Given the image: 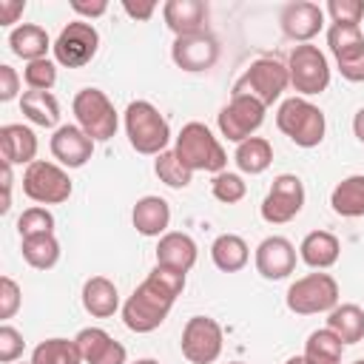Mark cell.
<instances>
[{"mask_svg":"<svg viewBox=\"0 0 364 364\" xmlns=\"http://www.w3.org/2000/svg\"><path fill=\"white\" fill-rule=\"evenodd\" d=\"M353 364H364V358H358V361H353Z\"/></svg>","mask_w":364,"mask_h":364,"instance_id":"816d5d0a","label":"cell"},{"mask_svg":"<svg viewBox=\"0 0 364 364\" xmlns=\"http://www.w3.org/2000/svg\"><path fill=\"white\" fill-rule=\"evenodd\" d=\"M31 364H82V355L74 338H46L34 347Z\"/></svg>","mask_w":364,"mask_h":364,"instance_id":"1f68e13d","label":"cell"},{"mask_svg":"<svg viewBox=\"0 0 364 364\" xmlns=\"http://www.w3.org/2000/svg\"><path fill=\"white\" fill-rule=\"evenodd\" d=\"M162 17H165V26L176 37H191V34L205 31L208 6L202 0H168L162 6Z\"/></svg>","mask_w":364,"mask_h":364,"instance_id":"d6986e66","label":"cell"},{"mask_svg":"<svg viewBox=\"0 0 364 364\" xmlns=\"http://www.w3.org/2000/svg\"><path fill=\"white\" fill-rule=\"evenodd\" d=\"M28 364H31V361H28Z\"/></svg>","mask_w":364,"mask_h":364,"instance_id":"db71d44e","label":"cell"},{"mask_svg":"<svg viewBox=\"0 0 364 364\" xmlns=\"http://www.w3.org/2000/svg\"><path fill=\"white\" fill-rule=\"evenodd\" d=\"M321 26H324V9L318 3L296 0L287 3L282 11V31L296 43H310L321 31Z\"/></svg>","mask_w":364,"mask_h":364,"instance_id":"e0dca14e","label":"cell"},{"mask_svg":"<svg viewBox=\"0 0 364 364\" xmlns=\"http://www.w3.org/2000/svg\"><path fill=\"white\" fill-rule=\"evenodd\" d=\"M338 304V282L330 273H307L287 287V307L299 316L330 313Z\"/></svg>","mask_w":364,"mask_h":364,"instance_id":"52a82bcc","label":"cell"},{"mask_svg":"<svg viewBox=\"0 0 364 364\" xmlns=\"http://www.w3.org/2000/svg\"><path fill=\"white\" fill-rule=\"evenodd\" d=\"M196 256H199V247L188 233L171 230V233L159 236V245H156V264L159 267L188 273L196 264Z\"/></svg>","mask_w":364,"mask_h":364,"instance_id":"ffe728a7","label":"cell"},{"mask_svg":"<svg viewBox=\"0 0 364 364\" xmlns=\"http://www.w3.org/2000/svg\"><path fill=\"white\" fill-rule=\"evenodd\" d=\"M171 57L182 71H208L219 60V43L213 34H191V37H176L171 46Z\"/></svg>","mask_w":364,"mask_h":364,"instance_id":"5bb4252c","label":"cell"},{"mask_svg":"<svg viewBox=\"0 0 364 364\" xmlns=\"http://www.w3.org/2000/svg\"><path fill=\"white\" fill-rule=\"evenodd\" d=\"M20 355H23V336L11 324H3L0 327V361L11 364Z\"/></svg>","mask_w":364,"mask_h":364,"instance_id":"60d3db41","label":"cell"},{"mask_svg":"<svg viewBox=\"0 0 364 364\" xmlns=\"http://www.w3.org/2000/svg\"><path fill=\"white\" fill-rule=\"evenodd\" d=\"M330 205L338 216H347V219L364 216V173H353L341 179L330 193Z\"/></svg>","mask_w":364,"mask_h":364,"instance_id":"4316f807","label":"cell"},{"mask_svg":"<svg viewBox=\"0 0 364 364\" xmlns=\"http://www.w3.org/2000/svg\"><path fill=\"white\" fill-rule=\"evenodd\" d=\"M54 159L65 168H82L94 154V139L80 125H60L48 142Z\"/></svg>","mask_w":364,"mask_h":364,"instance_id":"9a60e30c","label":"cell"},{"mask_svg":"<svg viewBox=\"0 0 364 364\" xmlns=\"http://www.w3.org/2000/svg\"><path fill=\"white\" fill-rule=\"evenodd\" d=\"M20 108L34 125L43 128H54L60 119V102L51 91H26L20 97Z\"/></svg>","mask_w":364,"mask_h":364,"instance_id":"f546056e","label":"cell"},{"mask_svg":"<svg viewBox=\"0 0 364 364\" xmlns=\"http://www.w3.org/2000/svg\"><path fill=\"white\" fill-rule=\"evenodd\" d=\"M327 14L333 26H358L364 20V0H330Z\"/></svg>","mask_w":364,"mask_h":364,"instance_id":"74e56055","label":"cell"},{"mask_svg":"<svg viewBox=\"0 0 364 364\" xmlns=\"http://www.w3.org/2000/svg\"><path fill=\"white\" fill-rule=\"evenodd\" d=\"M20 307V287L11 276L0 279V318H11Z\"/></svg>","mask_w":364,"mask_h":364,"instance_id":"b9f144b4","label":"cell"},{"mask_svg":"<svg viewBox=\"0 0 364 364\" xmlns=\"http://www.w3.org/2000/svg\"><path fill=\"white\" fill-rule=\"evenodd\" d=\"M20 250H23V259L37 270H51L60 262V242L54 239V233L26 236L20 242Z\"/></svg>","mask_w":364,"mask_h":364,"instance_id":"4dcf8cb0","label":"cell"},{"mask_svg":"<svg viewBox=\"0 0 364 364\" xmlns=\"http://www.w3.org/2000/svg\"><path fill=\"white\" fill-rule=\"evenodd\" d=\"M71 9H74L77 14H82V17H100V14H105V11H108V3H105V0H97V3L74 0V3H71Z\"/></svg>","mask_w":364,"mask_h":364,"instance_id":"f6af8a7d","label":"cell"},{"mask_svg":"<svg viewBox=\"0 0 364 364\" xmlns=\"http://www.w3.org/2000/svg\"><path fill=\"white\" fill-rule=\"evenodd\" d=\"M293 267H296V247H293L290 239L267 236V239L259 242V247H256V270L264 279H270V282L284 279V276L293 273Z\"/></svg>","mask_w":364,"mask_h":364,"instance_id":"2e32d148","label":"cell"},{"mask_svg":"<svg viewBox=\"0 0 364 364\" xmlns=\"http://www.w3.org/2000/svg\"><path fill=\"white\" fill-rule=\"evenodd\" d=\"M26 9V0H0V26H11Z\"/></svg>","mask_w":364,"mask_h":364,"instance_id":"ee69618b","label":"cell"},{"mask_svg":"<svg viewBox=\"0 0 364 364\" xmlns=\"http://www.w3.org/2000/svg\"><path fill=\"white\" fill-rule=\"evenodd\" d=\"M307 358V355H304ZM307 364H338V361H316V358H307Z\"/></svg>","mask_w":364,"mask_h":364,"instance_id":"681fc988","label":"cell"},{"mask_svg":"<svg viewBox=\"0 0 364 364\" xmlns=\"http://www.w3.org/2000/svg\"><path fill=\"white\" fill-rule=\"evenodd\" d=\"M327 330H333L344 344L364 338V310L358 304H336L327 316Z\"/></svg>","mask_w":364,"mask_h":364,"instance_id":"83f0119b","label":"cell"},{"mask_svg":"<svg viewBox=\"0 0 364 364\" xmlns=\"http://www.w3.org/2000/svg\"><path fill=\"white\" fill-rule=\"evenodd\" d=\"M23 80L31 91H48L57 82V65L51 60H34V63L26 65Z\"/></svg>","mask_w":364,"mask_h":364,"instance_id":"8d00e7d4","label":"cell"},{"mask_svg":"<svg viewBox=\"0 0 364 364\" xmlns=\"http://www.w3.org/2000/svg\"><path fill=\"white\" fill-rule=\"evenodd\" d=\"M131 219L142 236H165V230L171 225V205L162 196H142V199H136Z\"/></svg>","mask_w":364,"mask_h":364,"instance_id":"7402d4cb","label":"cell"},{"mask_svg":"<svg viewBox=\"0 0 364 364\" xmlns=\"http://www.w3.org/2000/svg\"><path fill=\"white\" fill-rule=\"evenodd\" d=\"M216 122H219L222 136H228L230 142L239 145V142L250 139L262 128V122H264V105L259 100L247 97V94H233L230 102L219 111V119Z\"/></svg>","mask_w":364,"mask_h":364,"instance_id":"8fae6325","label":"cell"},{"mask_svg":"<svg viewBox=\"0 0 364 364\" xmlns=\"http://www.w3.org/2000/svg\"><path fill=\"white\" fill-rule=\"evenodd\" d=\"M23 193L40 205H60L71 196V179L60 165L34 159L23 173Z\"/></svg>","mask_w":364,"mask_h":364,"instance_id":"9c48e42d","label":"cell"},{"mask_svg":"<svg viewBox=\"0 0 364 364\" xmlns=\"http://www.w3.org/2000/svg\"><path fill=\"white\" fill-rule=\"evenodd\" d=\"M82 307L85 313L97 316V318H108L117 313L119 307V293H117V284L105 276H91L85 284H82Z\"/></svg>","mask_w":364,"mask_h":364,"instance_id":"cb8c5ba5","label":"cell"},{"mask_svg":"<svg viewBox=\"0 0 364 364\" xmlns=\"http://www.w3.org/2000/svg\"><path fill=\"white\" fill-rule=\"evenodd\" d=\"M154 171H156L159 182H165L168 188H188L193 182V171H188L182 165L176 151H162L156 156V162H154Z\"/></svg>","mask_w":364,"mask_h":364,"instance_id":"836d02e7","label":"cell"},{"mask_svg":"<svg viewBox=\"0 0 364 364\" xmlns=\"http://www.w3.org/2000/svg\"><path fill=\"white\" fill-rule=\"evenodd\" d=\"M77 347L85 364H125L128 353L119 341H114L102 327H85L77 333Z\"/></svg>","mask_w":364,"mask_h":364,"instance_id":"ac0fdd59","label":"cell"},{"mask_svg":"<svg viewBox=\"0 0 364 364\" xmlns=\"http://www.w3.org/2000/svg\"><path fill=\"white\" fill-rule=\"evenodd\" d=\"M122 9H125V14L128 17H134V20H148L154 11H156V3H122Z\"/></svg>","mask_w":364,"mask_h":364,"instance_id":"bcb514c9","label":"cell"},{"mask_svg":"<svg viewBox=\"0 0 364 364\" xmlns=\"http://www.w3.org/2000/svg\"><path fill=\"white\" fill-rule=\"evenodd\" d=\"M9 46H11V51H14L20 60H26V63L46 60V51L54 48L51 40H48V34H46V28H43V26H34V23L17 26V28L9 34Z\"/></svg>","mask_w":364,"mask_h":364,"instance_id":"d4e9b609","label":"cell"},{"mask_svg":"<svg viewBox=\"0 0 364 364\" xmlns=\"http://www.w3.org/2000/svg\"><path fill=\"white\" fill-rule=\"evenodd\" d=\"M173 151H176V156L182 159V165L188 171L222 173L225 165H228L225 148L219 145V139L210 134V128L205 122H188V125H182Z\"/></svg>","mask_w":364,"mask_h":364,"instance_id":"277c9868","label":"cell"},{"mask_svg":"<svg viewBox=\"0 0 364 364\" xmlns=\"http://www.w3.org/2000/svg\"><path fill=\"white\" fill-rule=\"evenodd\" d=\"M17 91H20V77H17V71H14L11 65H0V100L9 102V100L17 97Z\"/></svg>","mask_w":364,"mask_h":364,"instance_id":"7bdbcfd3","label":"cell"},{"mask_svg":"<svg viewBox=\"0 0 364 364\" xmlns=\"http://www.w3.org/2000/svg\"><path fill=\"white\" fill-rule=\"evenodd\" d=\"M97 48H100L97 28L88 20H74L54 40V60L65 68H82L85 63L94 60Z\"/></svg>","mask_w":364,"mask_h":364,"instance_id":"30bf717a","label":"cell"},{"mask_svg":"<svg viewBox=\"0 0 364 364\" xmlns=\"http://www.w3.org/2000/svg\"><path fill=\"white\" fill-rule=\"evenodd\" d=\"M182 355L191 364H213L222 355V327L210 316H193L182 327Z\"/></svg>","mask_w":364,"mask_h":364,"instance_id":"7c38bea8","label":"cell"},{"mask_svg":"<svg viewBox=\"0 0 364 364\" xmlns=\"http://www.w3.org/2000/svg\"><path fill=\"white\" fill-rule=\"evenodd\" d=\"M210 259H213V264H216L219 270L236 273V270H242V267L247 264L250 250H247V242H245L242 236H236V233H222V236H216L213 245H210Z\"/></svg>","mask_w":364,"mask_h":364,"instance_id":"484cf974","label":"cell"},{"mask_svg":"<svg viewBox=\"0 0 364 364\" xmlns=\"http://www.w3.org/2000/svg\"><path fill=\"white\" fill-rule=\"evenodd\" d=\"M304 208V185L296 173H279L262 202V219L270 225H284Z\"/></svg>","mask_w":364,"mask_h":364,"instance_id":"4fadbf2b","label":"cell"},{"mask_svg":"<svg viewBox=\"0 0 364 364\" xmlns=\"http://www.w3.org/2000/svg\"><path fill=\"white\" fill-rule=\"evenodd\" d=\"M17 230H20V239L26 236H40V233H54V216L46 210V208H28L20 213L17 219Z\"/></svg>","mask_w":364,"mask_h":364,"instance_id":"d590c367","label":"cell"},{"mask_svg":"<svg viewBox=\"0 0 364 364\" xmlns=\"http://www.w3.org/2000/svg\"><path fill=\"white\" fill-rule=\"evenodd\" d=\"M71 111L77 117V125L94 139V142H105L117 134V111H114V102L105 97V91L100 88H82L74 94V102H71Z\"/></svg>","mask_w":364,"mask_h":364,"instance_id":"8992f818","label":"cell"},{"mask_svg":"<svg viewBox=\"0 0 364 364\" xmlns=\"http://www.w3.org/2000/svg\"><path fill=\"white\" fill-rule=\"evenodd\" d=\"M0 154L9 165H31L37 156V136L31 128L20 122H9L0 128Z\"/></svg>","mask_w":364,"mask_h":364,"instance_id":"44dd1931","label":"cell"},{"mask_svg":"<svg viewBox=\"0 0 364 364\" xmlns=\"http://www.w3.org/2000/svg\"><path fill=\"white\" fill-rule=\"evenodd\" d=\"M233 159H236V165H239L242 173L256 176V173H264V171L270 168V162H273V148H270V142H267L264 136H250V139H245V142L236 145Z\"/></svg>","mask_w":364,"mask_h":364,"instance_id":"f1b7e54d","label":"cell"},{"mask_svg":"<svg viewBox=\"0 0 364 364\" xmlns=\"http://www.w3.org/2000/svg\"><path fill=\"white\" fill-rule=\"evenodd\" d=\"M287 85H290L287 65H282V63L273 60V57H259V60H253V63L245 68V74L236 80L233 94H247V97L259 100V102L267 108V105H273V102L282 97V91H284Z\"/></svg>","mask_w":364,"mask_h":364,"instance_id":"5b68a950","label":"cell"},{"mask_svg":"<svg viewBox=\"0 0 364 364\" xmlns=\"http://www.w3.org/2000/svg\"><path fill=\"white\" fill-rule=\"evenodd\" d=\"M276 125L299 148H316L324 139V131H327L324 111L318 105H313L310 100H304V97L284 100L276 111Z\"/></svg>","mask_w":364,"mask_h":364,"instance_id":"3957f363","label":"cell"},{"mask_svg":"<svg viewBox=\"0 0 364 364\" xmlns=\"http://www.w3.org/2000/svg\"><path fill=\"white\" fill-rule=\"evenodd\" d=\"M341 353H344V341L333 333V330H313L307 336V344H304V355L307 358H316V361H341Z\"/></svg>","mask_w":364,"mask_h":364,"instance_id":"d6a6232c","label":"cell"},{"mask_svg":"<svg viewBox=\"0 0 364 364\" xmlns=\"http://www.w3.org/2000/svg\"><path fill=\"white\" fill-rule=\"evenodd\" d=\"M230 364H242V361H230Z\"/></svg>","mask_w":364,"mask_h":364,"instance_id":"f5cc1de1","label":"cell"},{"mask_svg":"<svg viewBox=\"0 0 364 364\" xmlns=\"http://www.w3.org/2000/svg\"><path fill=\"white\" fill-rule=\"evenodd\" d=\"M358 43H364L361 26H330V31H327V46H330L333 57H338L341 51H347Z\"/></svg>","mask_w":364,"mask_h":364,"instance_id":"ab89813d","label":"cell"},{"mask_svg":"<svg viewBox=\"0 0 364 364\" xmlns=\"http://www.w3.org/2000/svg\"><path fill=\"white\" fill-rule=\"evenodd\" d=\"M210 191H213V196H216L219 202H225V205H236V202H242V199H245L247 185H245V179H242L239 173L222 171V173H216V176H213Z\"/></svg>","mask_w":364,"mask_h":364,"instance_id":"e575fe53","label":"cell"},{"mask_svg":"<svg viewBox=\"0 0 364 364\" xmlns=\"http://www.w3.org/2000/svg\"><path fill=\"white\" fill-rule=\"evenodd\" d=\"M336 63H338V71H341L344 80H350V82H364V43H358V46L341 51V54L336 57Z\"/></svg>","mask_w":364,"mask_h":364,"instance_id":"f35d334b","label":"cell"},{"mask_svg":"<svg viewBox=\"0 0 364 364\" xmlns=\"http://www.w3.org/2000/svg\"><path fill=\"white\" fill-rule=\"evenodd\" d=\"M284 364H307V358H304V355H293V358H287Z\"/></svg>","mask_w":364,"mask_h":364,"instance_id":"c3c4849f","label":"cell"},{"mask_svg":"<svg viewBox=\"0 0 364 364\" xmlns=\"http://www.w3.org/2000/svg\"><path fill=\"white\" fill-rule=\"evenodd\" d=\"M287 74H290V85L310 97V94H321L327 85H330V65H327V57L318 51V46H310V43H301L290 51V60H287Z\"/></svg>","mask_w":364,"mask_h":364,"instance_id":"ba28073f","label":"cell"},{"mask_svg":"<svg viewBox=\"0 0 364 364\" xmlns=\"http://www.w3.org/2000/svg\"><path fill=\"white\" fill-rule=\"evenodd\" d=\"M338 253H341V245L330 230H310L299 245L301 262L307 267H316V270L333 267L338 262Z\"/></svg>","mask_w":364,"mask_h":364,"instance_id":"603a6c76","label":"cell"},{"mask_svg":"<svg viewBox=\"0 0 364 364\" xmlns=\"http://www.w3.org/2000/svg\"><path fill=\"white\" fill-rule=\"evenodd\" d=\"M353 134L358 136V142H364V108H358L353 117Z\"/></svg>","mask_w":364,"mask_h":364,"instance_id":"7dc6e473","label":"cell"},{"mask_svg":"<svg viewBox=\"0 0 364 364\" xmlns=\"http://www.w3.org/2000/svg\"><path fill=\"white\" fill-rule=\"evenodd\" d=\"M125 134L128 142L136 154L145 156H159L162 151H168L171 142V125L168 119L159 114V108H154L145 100H134L125 108Z\"/></svg>","mask_w":364,"mask_h":364,"instance_id":"7a4b0ae2","label":"cell"},{"mask_svg":"<svg viewBox=\"0 0 364 364\" xmlns=\"http://www.w3.org/2000/svg\"><path fill=\"white\" fill-rule=\"evenodd\" d=\"M185 290V273H176V270H168V267H154L148 273V279L131 293V299L122 304V321L131 333H151L156 330L176 296Z\"/></svg>","mask_w":364,"mask_h":364,"instance_id":"6da1fadb","label":"cell"},{"mask_svg":"<svg viewBox=\"0 0 364 364\" xmlns=\"http://www.w3.org/2000/svg\"><path fill=\"white\" fill-rule=\"evenodd\" d=\"M134 364H159V361H154V358H139V361H134Z\"/></svg>","mask_w":364,"mask_h":364,"instance_id":"f907efd6","label":"cell"}]
</instances>
